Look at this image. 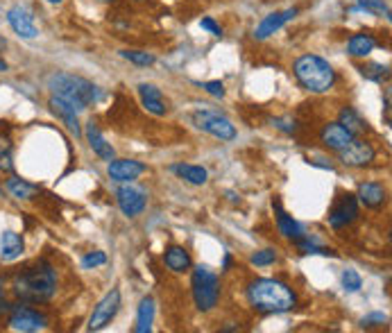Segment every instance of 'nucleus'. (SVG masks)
Returning <instances> with one entry per match:
<instances>
[{
  "label": "nucleus",
  "instance_id": "f257e3e1",
  "mask_svg": "<svg viewBox=\"0 0 392 333\" xmlns=\"http://www.w3.org/2000/svg\"><path fill=\"white\" fill-rule=\"evenodd\" d=\"M11 297L21 304H43L55 297L57 292V272L48 261H39L32 267L11 279Z\"/></svg>",
  "mask_w": 392,
  "mask_h": 333
},
{
  "label": "nucleus",
  "instance_id": "f03ea898",
  "mask_svg": "<svg viewBox=\"0 0 392 333\" xmlns=\"http://www.w3.org/2000/svg\"><path fill=\"white\" fill-rule=\"evenodd\" d=\"M247 299L261 313H288L297 306V294L279 279H257L247 288Z\"/></svg>",
  "mask_w": 392,
  "mask_h": 333
},
{
  "label": "nucleus",
  "instance_id": "7ed1b4c3",
  "mask_svg": "<svg viewBox=\"0 0 392 333\" xmlns=\"http://www.w3.org/2000/svg\"><path fill=\"white\" fill-rule=\"evenodd\" d=\"M48 88L53 91L55 98L68 102L75 111H84L86 107H91L93 102L100 98V91L93 82H88L86 78L71 73H53L48 78Z\"/></svg>",
  "mask_w": 392,
  "mask_h": 333
},
{
  "label": "nucleus",
  "instance_id": "20e7f679",
  "mask_svg": "<svg viewBox=\"0 0 392 333\" xmlns=\"http://www.w3.org/2000/svg\"><path fill=\"white\" fill-rule=\"evenodd\" d=\"M295 78L311 93H326L336 84V71L326 59L318 55H301L295 61Z\"/></svg>",
  "mask_w": 392,
  "mask_h": 333
},
{
  "label": "nucleus",
  "instance_id": "39448f33",
  "mask_svg": "<svg viewBox=\"0 0 392 333\" xmlns=\"http://www.w3.org/2000/svg\"><path fill=\"white\" fill-rule=\"evenodd\" d=\"M191 288H193V299L197 311L209 313L218 306L220 299V279L218 275L209 270L207 265H197L191 277Z\"/></svg>",
  "mask_w": 392,
  "mask_h": 333
},
{
  "label": "nucleus",
  "instance_id": "423d86ee",
  "mask_svg": "<svg viewBox=\"0 0 392 333\" xmlns=\"http://www.w3.org/2000/svg\"><path fill=\"white\" fill-rule=\"evenodd\" d=\"M191 121L197 130L216 136L220 140H234L236 138V127L232 125V121L220 116V113H216V111H195Z\"/></svg>",
  "mask_w": 392,
  "mask_h": 333
},
{
  "label": "nucleus",
  "instance_id": "0eeeda50",
  "mask_svg": "<svg viewBox=\"0 0 392 333\" xmlns=\"http://www.w3.org/2000/svg\"><path fill=\"white\" fill-rule=\"evenodd\" d=\"M120 311V290H109L103 299L98 302L91 317H88V331H100L105 329L113 317Z\"/></svg>",
  "mask_w": 392,
  "mask_h": 333
},
{
  "label": "nucleus",
  "instance_id": "6e6552de",
  "mask_svg": "<svg viewBox=\"0 0 392 333\" xmlns=\"http://www.w3.org/2000/svg\"><path fill=\"white\" fill-rule=\"evenodd\" d=\"M46 324H48V317L39 311L30 309V306H19V309H14L9 315V329L11 331L32 333V331L46 329Z\"/></svg>",
  "mask_w": 392,
  "mask_h": 333
},
{
  "label": "nucleus",
  "instance_id": "1a4fd4ad",
  "mask_svg": "<svg viewBox=\"0 0 392 333\" xmlns=\"http://www.w3.org/2000/svg\"><path fill=\"white\" fill-rule=\"evenodd\" d=\"M116 202L120 211L128 215V217H136L141 215L145 204H148V198H145V190L138 188V186H132L130 182L123 184L118 190H116Z\"/></svg>",
  "mask_w": 392,
  "mask_h": 333
},
{
  "label": "nucleus",
  "instance_id": "9d476101",
  "mask_svg": "<svg viewBox=\"0 0 392 333\" xmlns=\"http://www.w3.org/2000/svg\"><path fill=\"white\" fill-rule=\"evenodd\" d=\"M340 155V163L349 165V168H365V165H370L376 157L374 148L368 143V140H356L354 138L347 148H343L338 152Z\"/></svg>",
  "mask_w": 392,
  "mask_h": 333
},
{
  "label": "nucleus",
  "instance_id": "9b49d317",
  "mask_svg": "<svg viewBox=\"0 0 392 333\" xmlns=\"http://www.w3.org/2000/svg\"><path fill=\"white\" fill-rule=\"evenodd\" d=\"M359 217V200L356 195H340V200L334 204L331 213H329V225L334 229H345Z\"/></svg>",
  "mask_w": 392,
  "mask_h": 333
},
{
  "label": "nucleus",
  "instance_id": "f8f14e48",
  "mask_svg": "<svg viewBox=\"0 0 392 333\" xmlns=\"http://www.w3.org/2000/svg\"><path fill=\"white\" fill-rule=\"evenodd\" d=\"M7 23H9V28L14 30L21 39H36V34H39V30H36V25H34V19L32 14L25 7H11L7 11Z\"/></svg>",
  "mask_w": 392,
  "mask_h": 333
},
{
  "label": "nucleus",
  "instance_id": "ddd939ff",
  "mask_svg": "<svg viewBox=\"0 0 392 333\" xmlns=\"http://www.w3.org/2000/svg\"><path fill=\"white\" fill-rule=\"evenodd\" d=\"M107 173H109V177L113 179V182L128 184V182H134L136 177H141L145 173V165L141 161H134V159H111Z\"/></svg>",
  "mask_w": 392,
  "mask_h": 333
},
{
  "label": "nucleus",
  "instance_id": "4468645a",
  "mask_svg": "<svg viewBox=\"0 0 392 333\" xmlns=\"http://www.w3.org/2000/svg\"><path fill=\"white\" fill-rule=\"evenodd\" d=\"M297 16V9H282V11H274V14L270 16H265L259 25H257V30H254V39L263 41V39H268V36H272L274 32H279L286 23H290Z\"/></svg>",
  "mask_w": 392,
  "mask_h": 333
},
{
  "label": "nucleus",
  "instance_id": "2eb2a0df",
  "mask_svg": "<svg viewBox=\"0 0 392 333\" xmlns=\"http://www.w3.org/2000/svg\"><path fill=\"white\" fill-rule=\"evenodd\" d=\"M320 138H322L324 148L340 152L343 148H347V145L351 143V140L356 138V136H354L351 132H347L345 127L340 125V123H329V125H324V127H322Z\"/></svg>",
  "mask_w": 392,
  "mask_h": 333
},
{
  "label": "nucleus",
  "instance_id": "dca6fc26",
  "mask_svg": "<svg viewBox=\"0 0 392 333\" xmlns=\"http://www.w3.org/2000/svg\"><path fill=\"white\" fill-rule=\"evenodd\" d=\"M50 109H53V113L55 116L64 123L66 127H68V132L71 134H75V136H82V127H80V121H78V111H75L68 102H64V100H59V98H50Z\"/></svg>",
  "mask_w": 392,
  "mask_h": 333
},
{
  "label": "nucleus",
  "instance_id": "f3484780",
  "mask_svg": "<svg viewBox=\"0 0 392 333\" xmlns=\"http://www.w3.org/2000/svg\"><path fill=\"white\" fill-rule=\"evenodd\" d=\"M272 209L277 211V227H279V234L288 240H299L301 236H304V229H301V225L297 220H293V215H288L282 207L279 200L272 202Z\"/></svg>",
  "mask_w": 392,
  "mask_h": 333
},
{
  "label": "nucleus",
  "instance_id": "a211bd4d",
  "mask_svg": "<svg viewBox=\"0 0 392 333\" xmlns=\"http://www.w3.org/2000/svg\"><path fill=\"white\" fill-rule=\"evenodd\" d=\"M138 96H141L143 107L150 113H155V116H166V102H163V96L155 84H138Z\"/></svg>",
  "mask_w": 392,
  "mask_h": 333
},
{
  "label": "nucleus",
  "instance_id": "6ab92c4d",
  "mask_svg": "<svg viewBox=\"0 0 392 333\" xmlns=\"http://www.w3.org/2000/svg\"><path fill=\"white\" fill-rule=\"evenodd\" d=\"M386 188H383V184H378V182H363L361 186H359V195H356V200L361 202V204H365L368 209H378L381 204L386 202Z\"/></svg>",
  "mask_w": 392,
  "mask_h": 333
},
{
  "label": "nucleus",
  "instance_id": "aec40b11",
  "mask_svg": "<svg viewBox=\"0 0 392 333\" xmlns=\"http://www.w3.org/2000/svg\"><path fill=\"white\" fill-rule=\"evenodd\" d=\"M86 138H88V145H91V150L96 152V155L103 159V161H111L113 157H116V152H113L111 143H107L103 132L98 130L96 123H88L86 125Z\"/></svg>",
  "mask_w": 392,
  "mask_h": 333
},
{
  "label": "nucleus",
  "instance_id": "412c9836",
  "mask_svg": "<svg viewBox=\"0 0 392 333\" xmlns=\"http://www.w3.org/2000/svg\"><path fill=\"white\" fill-rule=\"evenodd\" d=\"M25 250V242L19 234L14 232H5L3 236H0V259L3 261H14L19 259V256L23 254Z\"/></svg>",
  "mask_w": 392,
  "mask_h": 333
},
{
  "label": "nucleus",
  "instance_id": "4be33fe9",
  "mask_svg": "<svg viewBox=\"0 0 392 333\" xmlns=\"http://www.w3.org/2000/svg\"><path fill=\"white\" fill-rule=\"evenodd\" d=\"M163 261H166V267L172 272H186L188 267H191V254H188L184 247L180 245H172L166 250V254H163Z\"/></svg>",
  "mask_w": 392,
  "mask_h": 333
},
{
  "label": "nucleus",
  "instance_id": "5701e85b",
  "mask_svg": "<svg viewBox=\"0 0 392 333\" xmlns=\"http://www.w3.org/2000/svg\"><path fill=\"white\" fill-rule=\"evenodd\" d=\"M172 173L180 175L184 182L193 184V186H205L207 179H209L207 168H202V165H191V163H177V165H172Z\"/></svg>",
  "mask_w": 392,
  "mask_h": 333
},
{
  "label": "nucleus",
  "instance_id": "b1692460",
  "mask_svg": "<svg viewBox=\"0 0 392 333\" xmlns=\"http://www.w3.org/2000/svg\"><path fill=\"white\" fill-rule=\"evenodd\" d=\"M376 48V39L372 34L363 32V34H354L349 43H347V53L351 57H368L372 50Z\"/></svg>",
  "mask_w": 392,
  "mask_h": 333
},
{
  "label": "nucleus",
  "instance_id": "393cba45",
  "mask_svg": "<svg viewBox=\"0 0 392 333\" xmlns=\"http://www.w3.org/2000/svg\"><path fill=\"white\" fill-rule=\"evenodd\" d=\"M153 319H155V299L153 297H143L138 304V317H136V333H148L153 331Z\"/></svg>",
  "mask_w": 392,
  "mask_h": 333
},
{
  "label": "nucleus",
  "instance_id": "a878e982",
  "mask_svg": "<svg viewBox=\"0 0 392 333\" xmlns=\"http://www.w3.org/2000/svg\"><path fill=\"white\" fill-rule=\"evenodd\" d=\"M338 123L343 125L347 132H351L354 136L368 132V123H365V121L361 118V113H359L356 109H354V107H345L343 111H340Z\"/></svg>",
  "mask_w": 392,
  "mask_h": 333
},
{
  "label": "nucleus",
  "instance_id": "bb28decb",
  "mask_svg": "<svg viewBox=\"0 0 392 333\" xmlns=\"http://www.w3.org/2000/svg\"><path fill=\"white\" fill-rule=\"evenodd\" d=\"M5 186L16 200H32L36 193H39V188H36L34 184L25 182V179H19V177H9L5 182Z\"/></svg>",
  "mask_w": 392,
  "mask_h": 333
},
{
  "label": "nucleus",
  "instance_id": "cd10ccee",
  "mask_svg": "<svg viewBox=\"0 0 392 333\" xmlns=\"http://www.w3.org/2000/svg\"><path fill=\"white\" fill-rule=\"evenodd\" d=\"M363 78H368L372 82H383L390 78V68L383 66V63H365V66L359 68Z\"/></svg>",
  "mask_w": 392,
  "mask_h": 333
},
{
  "label": "nucleus",
  "instance_id": "c85d7f7f",
  "mask_svg": "<svg viewBox=\"0 0 392 333\" xmlns=\"http://www.w3.org/2000/svg\"><path fill=\"white\" fill-rule=\"evenodd\" d=\"M359 7L363 11H368V14L383 16L386 21H390V7L386 0H359Z\"/></svg>",
  "mask_w": 392,
  "mask_h": 333
},
{
  "label": "nucleus",
  "instance_id": "c756f323",
  "mask_svg": "<svg viewBox=\"0 0 392 333\" xmlns=\"http://www.w3.org/2000/svg\"><path fill=\"white\" fill-rule=\"evenodd\" d=\"M297 247H299V252H301V254H322V256H336V252H334V250L322 247V245H318V242H315V240H309L306 236H301V238L297 240Z\"/></svg>",
  "mask_w": 392,
  "mask_h": 333
},
{
  "label": "nucleus",
  "instance_id": "7c9ffc66",
  "mask_svg": "<svg viewBox=\"0 0 392 333\" xmlns=\"http://www.w3.org/2000/svg\"><path fill=\"white\" fill-rule=\"evenodd\" d=\"M0 170L11 173L14 163H11V140L0 134Z\"/></svg>",
  "mask_w": 392,
  "mask_h": 333
},
{
  "label": "nucleus",
  "instance_id": "2f4dec72",
  "mask_svg": "<svg viewBox=\"0 0 392 333\" xmlns=\"http://www.w3.org/2000/svg\"><path fill=\"white\" fill-rule=\"evenodd\" d=\"M120 55L136 63V66H153L155 63V55H150V53H143V50H120Z\"/></svg>",
  "mask_w": 392,
  "mask_h": 333
},
{
  "label": "nucleus",
  "instance_id": "473e14b6",
  "mask_svg": "<svg viewBox=\"0 0 392 333\" xmlns=\"http://www.w3.org/2000/svg\"><path fill=\"white\" fill-rule=\"evenodd\" d=\"M277 261V252L274 250H261L257 254H252L249 263L257 265V267H265V265H272Z\"/></svg>",
  "mask_w": 392,
  "mask_h": 333
},
{
  "label": "nucleus",
  "instance_id": "72a5a7b5",
  "mask_svg": "<svg viewBox=\"0 0 392 333\" xmlns=\"http://www.w3.org/2000/svg\"><path fill=\"white\" fill-rule=\"evenodd\" d=\"M361 286H363V279L356 270H345L343 272V288L345 290L356 292V290H361Z\"/></svg>",
  "mask_w": 392,
  "mask_h": 333
},
{
  "label": "nucleus",
  "instance_id": "f704fd0d",
  "mask_svg": "<svg viewBox=\"0 0 392 333\" xmlns=\"http://www.w3.org/2000/svg\"><path fill=\"white\" fill-rule=\"evenodd\" d=\"M105 263H107L105 252H91L82 259V265L86 267V270H91V267H98V265H105Z\"/></svg>",
  "mask_w": 392,
  "mask_h": 333
},
{
  "label": "nucleus",
  "instance_id": "c9c22d12",
  "mask_svg": "<svg viewBox=\"0 0 392 333\" xmlns=\"http://www.w3.org/2000/svg\"><path fill=\"white\" fill-rule=\"evenodd\" d=\"M202 88H205V91H207L209 96H213V98H225V84L218 82V80L205 82V84H202Z\"/></svg>",
  "mask_w": 392,
  "mask_h": 333
},
{
  "label": "nucleus",
  "instance_id": "e433bc0d",
  "mask_svg": "<svg viewBox=\"0 0 392 333\" xmlns=\"http://www.w3.org/2000/svg\"><path fill=\"white\" fill-rule=\"evenodd\" d=\"M200 28L207 30V32L213 34V36H222V28H220V25H218L216 21H213V19H209V16L200 21Z\"/></svg>",
  "mask_w": 392,
  "mask_h": 333
},
{
  "label": "nucleus",
  "instance_id": "4c0bfd02",
  "mask_svg": "<svg viewBox=\"0 0 392 333\" xmlns=\"http://www.w3.org/2000/svg\"><path fill=\"white\" fill-rule=\"evenodd\" d=\"M386 322H388V315H383V313H372V315L361 319L363 327H378V324H386Z\"/></svg>",
  "mask_w": 392,
  "mask_h": 333
},
{
  "label": "nucleus",
  "instance_id": "58836bf2",
  "mask_svg": "<svg viewBox=\"0 0 392 333\" xmlns=\"http://www.w3.org/2000/svg\"><path fill=\"white\" fill-rule=\"evenodd\" d=\"M232 267V254H225V261H222V270H229Z\"/></svg>",
  "mask_w": 392,
  "mask_h": 333
},
{
  "label": "nucleus",
  "instance_id": "ea45409f",
  "mask_svg": "<svg viewBox=\"0 0 392 333\" xmlns=\"http://www.w3.org/2000/svg\"><path fill=\"white\" fill-rule=\"evenodd\" d=\"M5 71H7V61L0 57V73H5Z\"/></svg>",
  "mask_w": 392,
  "mask_h": 333
},
{
  "label": "nucleus",
  "instance_id": "a19ab883",
  "mask_svg": "<svg viewBox=\"0 0 392 333\" xmlns=\"http://www.w3.org/2000/svg\"><path fill=\"white\" fill-rule=\"evenodd\" d=\"M7 48V41L3 39V36H0V53H3V50Z\"/></svg>",
  "mask_w": 392,
  "mask_h": 333
},
{
  "label": "nucleus",
  "instance_id": "79ce46f5",
  "mask_svg": "<svg viewBox=\"0 0 392 333\" xmlns=\"http://www.w3.org/2000/svg\"><path fill=\"white\" fill-rule=\"evenodd\" d=\"M46 3H50V5H59V3H64V0H46Z\"/></svg>",
  "mask_w": 392,
  "mask_h": 333
},
{
  "label": "nucleus",
  "instance_id": "37998d69",
  "mask_svg": "<svg viewBox=\"0 0 392 333\" xmlns=\"http://www.w3.org/2000/svg\"><path fill=\"white\" fill-rule=\"evenodd\" d=\"M100 3H111V0H100Z\"/></svg>",
  "mask_w": 392,
  "mask_h": 333
}]
</instances>
